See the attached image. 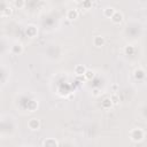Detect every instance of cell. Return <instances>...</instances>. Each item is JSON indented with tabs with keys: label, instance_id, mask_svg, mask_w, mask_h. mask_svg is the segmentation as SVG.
I'll return each mask as SVG.
<instances>
[{
	"label": "cell",
	"instance_id": "cell-9",
	"mask_svg": "<svg viewBox=\"0 0 147 147\" xmlns=\"http://www.w3.org/2000/svg\"><path fill=\"white\" fill-rule=\"evenodd\" d=\"M133 76L137 80H142L145 78V70L142 68H138L133 71Z\"/></svg>",
	"mask_w": 147,
	"mask_h": 147
},
{
	"label": "cell",
	"instance_id": "cell-4",
	"mask_svg": "<svg viewBox=\"0 0 147 147\" xmlns=\"http://www.w3.org/2000/svg\"><path fill=\"white\" fill-rule=\"evenodd\" d=\"M78 16H79V13L76 8H71L67 11V20L68 21H75L78 18Z\"/></svg>",
	"mask_w": 147,
	"mask_h": 147
},
{
	"label": "cell",
	"instance_id": "cell-7",
	"mask_svg": "<svg viewBox=\"0 0 147 147\" xmlns=\"http://www.w3.org/2000/svg\"><path fill=\"white\" fill-rule=\"evenodd\" d=\"M23 51H24V48H23L22 44H14L11 46V48H10V52L14 55H21L23 53Z\"/></svg>",
	"mask_w": 147,
	"mask_h": 147
},
{
	"label": "cell",
	"instance_id": "cell-5",
	"mask_svg": "<svg viewBox=\"0 0 147 147\" xmlns=\"http://www.w3.org/2000/svg\"><path fill=\"white\" fill-rule=\"evenodd\" d=\"M42 147H59V142L54 138H47L44 140Z\"/></svg>",
	"mask_w": 147,
	"mask_h": 147
},
{
	"label": "cell",
	"instance_id": "cell-19",
	"mask_svg": "<svg viewBox=\"0 0 147 147\" xmlns=\"http://www.w3.org/2000/svg\"><path fill=\"white\" fill-rule=\"evenodd\" d=\"M80 5L83 6V8H84V9H86V10H87V9H90V8L92 7V5H93V3H92V1H83Z\"/></svg>",
	"mask_w": 147,
	"mask_h": 147
},
{
	"label": "cell",
	"instance_id": "cell-8",
	"mask_svg": "<svg viewBox=\"0 0 147 147\" xmlns=\"http://www.w3.org/2000/svg\"><path fill=\"white\" fill-rule=\"evenodd\" d=\"M105 42H106V40H105V37H102V36H95L93 38V45L95 47H101L105 45Z\"/></svg>",
	"mask_w": 147,
	"mask_h": 147
},
{
	"label": "cell",
	"instance_id": "cell-11",
	"mask_svg": "<svg viewBox=\"0 0 147 147\" xmlns=\"http://www.w3.org/2000/svg\"><path fill=\"white\" fill-rule=\"evenodd\" d=\"M86 69H87V68H86L84 64H77V65L75 67L74 71H75V74H76V76H84Z\"/></svg>",
	"mask_w": 147,
	"mask_h": 147
},
{
	"label": "cell",
	"instance_id": "cell-6",
	"mask_svg": "<svg viewBox=\"0 0 147 147\" xmlns=\"http://www.w3.org/2000/svg\"><path fill=\"white\" fill-rule=\"evenodd\" d=\"M110 20H111V22L114 23V24H119V23H122V21H123V14L121 13V11H115L114 13V15L110 17Z\"/></svg>",
	"mask_w": 147,
	"mask_h": 147
},
{
	"label": "cell",
	"instance_id": "cell-22",
	"mask_svg": "<svg viewBox=\"0 0 147 147\" xmlns=\"http://www.w3.org/2000/svg\"><path fill=\"white\" fill-rule=\"evenodd\" d=\"M117 87H118V86H117L116 84H115V85H113V90H114L115 92H116V90H117Z\"/></svg>",
	"mask_w": 147,
	"mask_h": 147
},
{
	"label": "cell",
	"instance_id": "cell-12",
	"mask_svg": "<svg viewBox=\"0 0 147 147\" xmlns=\"http://www.w3.org/2000/svg\"><path fill=\"white\" fill-rule=\"evenodd\" d=\"M101 107H102L103 109H106V110L110 109V108L113 107V103H111L110 99H109V98H105V99L101 101Z\"/></svg>",
	"mask_w": 147,
	"mask_h": 147
},
{
	"label": "cell",
	"instance_id": "cell-15",
	"mask_svg": "<svg viewBox=\"0 0 147 147\" xmlns=\"http://www.w3.org/2000/svg\"><path fill=\"white\" fill-rule=\"evenodd\" d=\"M94 76H95V74H94L93 70H91V69H86V71H85V74H84V78H85L86 80H91V79H93Z\"/></svg>",
	"mask_w": 147,
	"mask_h": 147
},
{
	"label": "cell",
	"instance_id": "cell-21",
	"mask_svg": "<svg viewBox=\"0 0 147 147\" xmlns=\"http://www.w3.org/2000/svg\"><path fill=\"white\" fill-rule=\"evenodd\" d=\"M6 6H7L6 3H2V2H0V11H2V10H3V8H5Z\"/></svg>",
	"mask_w": 147,
	"mask_h": 147
},
{
	"label": "cell",
	"instance_id": "cell-2",
	"mask_svg": "<svg viewBox=\"0 0 147 147\" xmlns=\"http://www.w3.org/2000/svg\"><path fill=\"white\" fill-rule=\"evenodd\" d=\"M40 121L38 118H30L28 121V127L31 130V131H38L40 129Z\"/></svg>",
	"mask_w": 147,
	"mask_h": 147
},
{
	"label": "cell",
	"instance_id": "cell-16",
	"mask_svg": "<svg viewBox=\"0 0 147 147\" xmlns=\"http://www.w3.org/2000/svg\"><path fill=\"white\" fill-rule=\"evenodd\" d=\"M13 6H14L15 8H17V9H22V8L25 6V1H24V0H15V1L13 2Z\"/></svg>",
	"mask_w": 147,
	"mask_h": 147
},
{
	"label": "cell",
	"instance_id": "cell-18",
	"mask_svg": "<svg viewBox=\"0 0 147 147\" xmlns=\"http://www.w3.org/2000/svg\"><path fill=\"white\" fill-rule=\"evenodd\" d=\"M110 101H111V103H113V106H116V105H118L119 103V96H118V94H116V93H113L111 95H110Z\"/></svg>",
	"mask_w": 147,
	"mask_h": 147
},
{
	"label": "cell",
	"instance_id": "cell-14",
	"mask_svg": "<svg viewBox=\"0 0 147 147\" xmlns=\"http://www.w3.org/2000/svg\"><path fill=\"white\" fill-rule=\"evenodd\" d=\"M11 14H13V7H11V6H6V7L3 8V10L1 11V15L5 16V17L10 16Z\"/></svg>",
	"mask_w": 147,
	"mask_h": 147
},
{
	"label": "cell",
	"instance_id": "cell-10",
	"mask_svg": "<svg viewBox=\"0 0 147 147\" xmlns=\"http://www.w3.org/2000/svg\"><path fill=\"white\" fill-rule=\"evenodd\" d=\"M26 109L30 111V113H33L38 109V102L36 100H29L28 103H26Z\"/></svg>",
	"mask_w": 147,
	"mask_h": 147
},
{
	"label": "cell",
	"instance_id": "cell-17",
	"mask_svg": "<svg viewBox=\"0 0 147 147\" xmlns=\"http://www.w3.org/2000/svg\"><path fill=\"white\" fill-rule=\"evenodd\" d=\"M124 53L125 55H133L134 54V47L132 45H127L124 47Z\"/></svg>",
	"mask_w": 147,
	"mask_h": 147
},
{
	"label": "cell",
	"instance_id": "cell-1",
	"mask_svg": "<svg viewBox=\"0 0 147 147\" xmlns=\"http://www.w3.org/2000/svg\"><path fill=\"white\" fill-rule=\"evenodd\" d=\"M129 136H130V139H131L133 142H140V141H142L144 138H145V132H144V130L140 129V127H134V129H132V130L130 131Z\"/></svg>",
	"mask_w": 147,
	"mask_h": 147
},
{
	"label": "cell",
	"instance_id": "cell-13",
	"mask_svg": "<svg viewBox=\"0 0 147 147\" xmlns=\"http://www.w3.org/2000/svg\"><path fill=\"white\" fill-rule=\"evenodd\" d=\"M116 10L113 8V7H106L105 9H103V16H106V17H111L113 15H114V13H115Z\"/></svg>",
	"mask_w": 147,
	"mask_h": 147
},
{
	"label": "cell",
	"instance_id": "cell-20",
	"mask_svg": "<svg viewBox=\"0 0 147 147\" xmlns=\"http://www.w3.org/2000/svg\"><path fill=\"white\" fill-rule=\"evenodd\" d=\"M100 94H101V92H100V90H99L98 87H95V88L92 90V95H93V96H99Z\"/></svg>",
	"mask_w": 147,
	"mask_h": 147
},
{
	"label": "cell",
	"instance_id": "cell-3",
	"mask_svg": "<svg viewBox=\"0 0 147 147\" xmlns=\"http://www.w3.org/2000/svg\"><path fill=\"white\" fill-rule=\"evenodd\" d=\"M25 33H26L28 37H30V38H34V37H37V34H38V29H37L36 25L30 24V25L26 26V29H25Z\"/></svg>",
	"mask_w": 147,
	"mask_h": 147
}]
</instances>
